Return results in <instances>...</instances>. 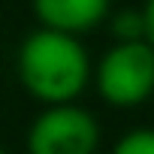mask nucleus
I'll use <instances>...</instances> for the list:
<instances>
[{
  "label": "nucleus",
  "instance_id": "f03ea898",
  "mask_svg": "<svg viewBox=\"0 0 154 154\" xmlns=\"http://www.w3.org/2000/svg\"><path fill=\"white\" fill-rule=\"evenodd\" d=\"M97 94L115 109H133L154 94V48L139 42H115L94 69Z\"/></svg>",
  "mask_w": 154,
  "mask_h": 154
},
{
  "label": "nucleus",
  "instance_id": "423d86ee",
  "mask_svg": "<svg viewBox=\"0 0 154 154\" xmlns=\"http://www.w3.org/2000/svg\"><path fill=\"white\" fill-rule=\"evenodd\" d=\"M112 154H154V130L151 127H136L130 133H124Z\"/></svg>",
  "mask_w": 154,
  "mask_h": 154
},
{
  "label": "nucleus",
  "instance_id": "20e7f679",
  "mask_svg": "<svg viewBox=\"0 0 154 154\" xmlns=\"http://www.w3.org/2000/svg\"><path fill=\"white\" fill-rule=\"evenodd\" d=\"M112 0H33V15L45 30L79 36L109 18Z\"/></svg>",
  "mask_w": 154,
  "mask_h": 154
},
{
  "label": "nucleus",
  "instance_id": "0eeeda50",
  "mask_svg": "<svg viewBox=\"0 0 154 154\" xmlns=\"http://www.w3.org/2000/svg\"><path fill=\"white\" fill-rule=\"evenodd\" d=\"M142 21H145V42L154 48V0H145V6H142Z\"/></svg>",
  "mask_w": 154,
  "mask_h": 154
},
{
  "label": "nucleus",
  "instance_id": "7ed1b4c3",
  "mask_svg": "<svg viewBox=\"0 0 154 154\" xmlns=\"http://www.w3.org/2000/svg\"><path fill=\"white\" fill-rule=\"evenodd\" d=\"M27 154H97L100 124L97 118L75 106H45L27 127Z\"/></svg>",
  "mask_w": 154,
  "mask_h": 154
},
{
  "label": "nucleus",
  "instance_id": "39448f33",
  "mask_svg": "<svg viewBox=\"0 0 154 154\" xmlns=\"http://www.w3.org/2000/svg\"><path fill=\"white\" fill-rule=\"evenodd\" d=\"M112 36L118 42H139L145 39V21L142 9H121L112 15Z\"/></svg>",
  "mask_w": 154,
  "mask_h": 154
},
{
  "label": "nucleus",
  "instance_id": "f257e3e1",
  "mask_svg": "<svg viewBox=\"0 0 154 154\" xmlns=\"http://www.w3.org/2000/svg\"><path fill=\"white\" fill-rule=\"evenodd\" d=\"M18 79L45 106L75 103L91 82V57L79 36L39 27L18 48Z\"/></svg>",
  "mask_w": 154,
  "mask_h": 154
},
{
  "label": "nucleus",
  "instance_id": "6e6552de",
  "mask_svg": "<svg viewBox=\"0 0 154 154\" xmlns=\"http://www.w3.org/2000/svg\"><path fill=\"white\" fill-rule=\"evenodd\" d=\"M0 154H6V151H3V148H0Z\"/></svg>",
  "mask_w": 154,
  "mask_h": 154
}]
</instances>
